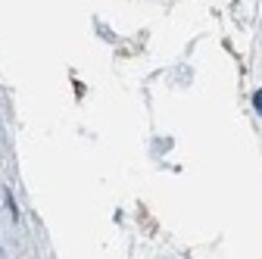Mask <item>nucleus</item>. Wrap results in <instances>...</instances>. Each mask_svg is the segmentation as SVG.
<instances>
[{
	"instance_id": "1",
	"label": "nucleus",
	"mask_w": 262,
	"mask_h": 259,
	"mask_svg": "<svg viewBox=\"0 0 262 259\" xmlns=\"http://www.w3.org/2000/svg\"><path fill=\"white\" fill-rule=\"evenodd\" d=\"M253 103H256V110L262 113V91H256V94H253Z\"/></svg>"
}]
</instances>
